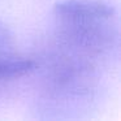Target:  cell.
I'll return each instance as SVG.
<instances>
[{
	"instance_id": "obj_3",
	"label": "cell",
	"mask_w": 121,
	"mask_h": 121,
	"mask_svg": "<svg viewBox=\"0 0 121 121\" xmlns=\"http://www.w3.org/2000/svg\"><path fill=\"white\" fill-rule=\"evenodd\" d=\"M37 69V59L21 56L20 53L0 59V85L24 78Z\"/></svg>"
},
{
	"instance_id": "obj_2",
	"label": "cell",
	"mask_w": 121,
	"mask_h": 121,
	"mask_svg": "<svg viewBox=\"0 0 121 121\" xmlns=\"http://www.w3.org/2000/svg\"><path fill=\"white\" fill-rule=\"evenodd\" d=\"M98 64L52 39L42 63L43 92L52 102L90 99L98 86Z\"/></svg>"
},
{
	"instance_id": "obj_4",
	"label": "cell",
	"mask_w": 121,
	"mask_h": 121,
	"mask_svg": "<svg viewBox=\"0 0 121 121\" xmlns=\"http://www.w3.org/2000/svg\"><path fill=\"white\" fill-rule=\"evenodd\" d=\"M17 46L14 42V35L9 26L0 20V59L17 55Z\"/></svg>"
},
{
	"instance_id": "obj_1",
	"label": "cell",
	"mask_w": 121,
	"mask_h": 121,
	"mask_svg": "<svg viewBox=\"0 0 121 121\" xmlns=\"http://www.w3.org/2000/svg\"><path fill=\"white\" fill-rule=\"evenodd\" d=\"M56 43L98 61L117 46L116 11L100 0H63L53 7Z\"/></svg>"
}]
</instances>
